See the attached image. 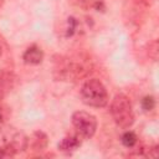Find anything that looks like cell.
<instances>
[{
	"instance_id": "obj_1",
	"label": "cell",
	"mask_w": 159,
	"mask_h": 159,
	"mask_svg": "<svg viewBox=\"0 0 159 159\" xmlns=\"http://www.w3.org/2000/svg\"><path fill=\"white\" fill-rule=\"evenodd\" d=\"M109 112L114 123L120 128H129L134 123V112L132 108V103L129 98L123 93H118L113 97Z\"/></svg>"
},
{
	"instance_id": "obj_2",
	"label": "cell",
	"mask_w": 159,
	"mask_h": 159,
	"mask_svg": "<svg viewBox=\"0 0 159 159\" xmlns=\"http://www.w3.org/2000/svg\"><path fill=\"white\" fill-rule=\"evenodd\" d=\"M82 102L89 107L101 108L108 103V93L104 84L97 78L87 80L81 88Z\"/></svg>"
},
{
	"instance_id": "obj_3",
	"label": "cell",
	"mask_w": 159,
	"mask_h": 159,
	"mask_svg": "<svg viewBox=\"0 0 159 159\" xmlns=\"http://www.w3.org/2000/svg\"><path fill=\"white\" fill-rule=\"evenodd\" d=\"M72 124L77 132V134L82 138H91L94 135L97 129V119L93 114L77 111L72 114Z\"/></svg>"
},
{
	"instance_id": "obj_4",
	"label": "cell",
	"mask_w": 159,
	"mask_h": 159,
	"mask_svg": "<svg viewBox=\"0 0 159 159\" xmlns=\"http://www.w3.org/2000/svg\"><path fill=\"white\" fill-rule=\"evenodd\" d=\"M42 58H43L42 50L40 47L35 46V45L26 48V51L22 55V60L27 65H39V63L42 62Z\"/></svg>"
},
{
	"instance_id": "obj_5",
	"label": "cell",
	"mask_w": 159,
	"mask_h": 159,
	"mask_svg": "<svg viewBox=\"0 0 159 159\" xmlns=\"http://www.w3.org/2000/svg\"><path fill=\"white\" fill-rule=\"evenodd\" d=\"M15 83V77L11 72H1L0 73V99L11 91Z\"/></svg>"
},
{
	"instance_id": "obj_6",
	"label": "cell",
	"mask_w": 159,
	"mask_h": 159,
	"mask_svg": "<svg viewBox=\"0 0 159 159\" xmlns=\"http://www.w3.org/2000/svg\"><path fill=\"white\" fill-rule=\"evenodd\" d=\"M81 145V137L78 134L76 135H68V137H65L61 143L58 144V148L62 150V152H73L76 150L78 147Z\"/></svg>"
},
{
	"instance_id": "obj_7",
	"label": "cell",
	"mask_w": 159,
	"mask_h": 159,
	"mask_svg": "<svg viewBox=\"0 0 159 159\" xmlns=\"http://www.w3.org/2000/svg\"><path fill=\"white\" fill-rule=\"evenodd\" d=\"M30 143L34 147V149H42L47 144V137L42 132H36V133H34L32 138L30 139Z\"/></svg>"
},
{
	"instance_id": "obj_8",
	"label": "cell",
	"mask_w": 159,
	"mask_h": 159,
	"mask_svg": "<svg viewBox=\"0 0 159 159\" xmlns=\"http://www.w3.org/2000/svg\"><path fill=\"white\" fill-rule=\"evenodd\" d=\"M120 140H122V144H123L124 147H127V148H133V147L137 144L138 138H137V135H135L134 132L128 130V132H125V133L122 135Z\"/></svg>"
},
{
	"instance_id": "obj_9",
	"label": "cell",
	"mask_w": 159,
	"mask_h": 159,
	"mask_svg": "<svg viewBox=\"0 0 159 159\" xmlns=\"http://www.w3.org/2000/svg\"><path fill=\"white\" fill-rule=\"evenodd\" d=\"M142 107L144 111H152L155 107V101L152 96H145L142 101Z\"/></svg>"
},
{
	"instance_id": "obj_10",
	"label": "cell",
	"mask_w": 159,
	"mask_h": 159,
	"mask_svg": "<svg viewBox=\"0 0 159 159\" xmlns=\"http://www.w3.org/2000/svg\"><path fill=\"white\" fill-rule=\"evenodd\" d=\"M9 117V112H7V108L4 107L2 104H0V128L5 124L6 119Z\"/></svg>"
},
{
	"instance_id": "obj_11",
	"label": "cell",
	"mask_w": 159,
	"mask_h": 159,
	"mask_svg": "<svg viewBox=\"0 0 159 159\" xmlns=\"http://www.w3.org/2000/svg\"><path fill=\"white\" fill-rule=\"evenodd\" d=\"M4 157H7L6 150H5V148H1L0 147V158H4Z\"/></svg>"
},
{
	"instance_id": "obj_12",
	"label": "cell",
	"mask_w": 159,
	"mask_h": 159,
	"mask_svg": "<svg viewBox=\"0 0 159 159\" xmlns=\"http://www.w3.org/2000/svg\"><path fill=\"white\" fill-rule=\"evenodd\" d=\"M1 53H2V48H1V46H0V56H1Z\"/></svg>"
},
{
	"instance_id": "obj_13",
	"label": "cell",
	"mask_w": 159,
	"mask_h": 159,
	"mask_svg": "<svg viewBox=\"0 0 159 159\" xmlns=\"http://www.w3.org/2000/svg\"><path fill=\"white\" fill-rule=\"evenodd\" d=\"M1 4H2V0H0V6H1Z\"/></svg>"
}]
</instances>
